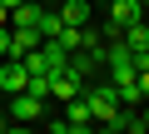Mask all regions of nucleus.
Masks as SVG:
<instances>
[{
  "mask_svg": "<svg viewBox=\"0 0 149 134\" xmlns=\"http://www.w3.org/2000/svg\"><path fill=\"white\" fill-rule=\"evenodd\" d=\"M144 20V5H139V0H114V5H109V15H104V25H100V35L104 40H119L129 25H139Z\"/></svg>",
  "mask_w": 149,
  "mask_h": 134,
  "instance_id": "nucleus-1",
  "label": "nucleus"
},
{
  "mask_svg": "<svg viewBox=\"0 0 149 134\" xmlns=\"http://www.w3.org/2000/svg\"><path fill=\"white\" fill-rule=\"evenodd\" d=\"M85 104H90V119H95V124H109V114L119 109V94H114L109 80H104V85H85Z\"/></svg>",
  "mask_w": 149,
  "mask_h": 134,
  "instance_id": "nucleus-2",
  "label": "nucleus"
},
{
  "mask_svg": "<svg viewBox=\"0 0 149 134\" xmlns=\"http://www.w3.org/2000/svg\"><path fill=\"white\" fill-rule=\"evenodd\" d=\"M25 85H30V70L20 60H0V99L5 94H25Z\"/></svg>",
  "mask_w": 149,
  "mask_h": 134,
  "instance_id": "nucleus-3",
  "label": "nucleus"
},
{
  "mask_svg": "<svg viewBox=\"0 0 149 134\" xmlns=\"http://www.w3.org/2000/svg\"><path fill=\"white\" fill-rule=\"evenodd\" d=\"M5 99H10V119L15 124H35L45 114V99H35V94H5Z\"/></svg>",
  "mask_w": 149,
  "mask_h": 134,
  "instance_id": "nucleus-4",
  "label": "nucleus"
},
{
  "mask_svg": "<svg viewBox=\"0 0 149 134\" xmlns=\"http://www.w3.org/2000/svg\"><path fill=\"white\" fill-rule=\"evenodd\" d=\"M74 94H85V80H74L70 70H55L50 75V99H74Z\"/></svg>",
  "mask_w": 149,
  "mask_h": 134,
  "instance_id": "nucleus-5",
  "label": "nucleus"
},
{
  "mask_svg": "<svg viewBox=\"0 0 149 134\" xmlns=\"http://www.w3.org/2000/svg\"><path fill=\"white\" fill-rule=\"evenodd\" d=\"M60 20L70 25V30H80V25H90V0H60Z\"/></svg>",
  "mask_w": 149,
  "mask_h": 134,
  "instance_id": "nucleus-6",
  "label": "nucleus"
},
{
  "mask_svg": "<svg viewBox=\"0 0 149 134\" xmlns=\"http://www.w3.org/2000/svg\"><path fill=\"white\" fill-rule=\"evenodd\" d=\"M35 50L45 55V65H50V75H55V70H65V65H70V50H65L60 40H40Z\"/></svg>",
  "mask_w": 149,
  "mask_h": 134,
  "instance_id": "nucleus-7",
  "label": "nucleus"
},
{
  "mask_svg": "<svg viewBox=\"0 0 149 134\" xmlns=\"http://www.w3.org/2000/svg\"><path fill=\"white\" fill-rule=\"evenodd\" d=\"M45 5H50V0H25V5H15V10H10V25H35Z\"/></svg>",
  "mask_w": 149,
  "mask_h": 134,
  "instance_id": "nucleus-8",
  "label": "nucleus"
},
{
  "mask_svg": "<svg viewBox=\"0 0 149 134\" xmlns=\"http://www.w3.org/2000/svg\"><path fill=\"white\" fill-rule=\"evenodd\" d=\"M35 30H40L45 40H55V35L65 30V20H60V10H50V5H45V10H40V20H35Z\"/></svg>",
  "mask_w": 149,
  "mask_h": 134,
  "instance_id": "nucleus-9",
  "label": "nucleus"
},
{
  "mask_svg": "<svg viewBox=\"0 0 149 134\" xmlns=\"http://www.w3.org/2000/svg\"><path fill=\"white\" fill-rule=\"evenodd\" d=\"M65 119H70V124H95V119H90V104H85V94L65 99Z\"/></svg>",
  "mask_w": 149,
  "mask_h": 134,
  "instance_id": "nucleus-10",
  "label": "nucleus"
},
{
  "mask_svg": "<svg viewBox=\"0 0 149 134\" xmlns=\"http://www.w3.org/2000/svg\"><path fill=\"white\" fill-rule=\"evenodd\" d=\"M25 94H35V99H45V104H50V75H30Z\"/></svg>",
  "mask_w": 149,
  "mask_h": 134,
  "instance_id": "nucleus-11",
  "label": "nucleus"
},
{
  "mask_svg": "<svg viewBox=\"0 0 149 134\" xmlns=\"http://www.w3.org/2000/svg\"><path fill=\"white\" fill-rule=\"evenodd\" d=\"M0 60H15V50H10V25H0Z\"/></svg>",
  "mask_w": 149,
  "mask_h": 134,
  "instance_id": "nucleus-12",
  "label": "nucleus"
},
{
  "mask_svg": "<svg viewBox=\"0 0 149 134\" xmlns=\"http://www.w3.org/2000/svg\"><path fill=\"white\" fill-rule=\"evenodd\" d=\"M60 134H95V124H70V119H65V129H60Z\"/></svg>",
  "mask_w": 149,
  "mask_h": 134,
  "instance_id": "nucleus-13",
  "label": "nucleus"
},
{
  "mask_svg": "<svg viewBox=\"0 0 149 134\" xmlns=\"http://www.w3.org/2000/svg\"><path fill=\"white\" fill-rule=\"evenodd\" d=\"M134 85H139V94L149 99V70H139V75H134Z\"/></svg>",
  "mask_w": 149,
  "mask_h": 134,
  "instance_id": "nucleus-14",
  "label": "nucleus"
},
{
  "mask_svg": "<svg viewBox=\"0 0 149 134\" xmlns=\"http://www.w3.org/2000/svg\"><path fill=\"white\" fill-rule=\"evenodd\" d=\"M0 5H5V10H15V5H25V0H0Z\"/></svg>",
  "mask_w": 149,
  "mask_h": 134,
  "instance_id": "nucleus-15",
  "label": "nucleus"
},
{
  "mask_svg": "<svg viewBox=\"0 0 149 134\" xmlns=\"http://www.w3.org/2000/svg\"><path fill=\"white\" fill-rule=\"evenodd\" d=\"M139 114H144V124H149V99H144V109H139Z\"/></svg>",
  "mask_w": 149,
  "mask_h": 134,
  "instance_id": "nucleus-16",
  "label": "nucleus"
},
{
  "mask_svg": "<svg viewBox=\"0 0 149 134\" xmlns=\"http://www.w3.org/2000/svg\"><path fill=\"white\" fill-rule=\"evenodd\" d=\"M5 134H30V129H10V124H5Z\"/></svg>",
  "mask_w": 149,
  "mask_h": 134,
  "instance_id": "nucleus-17",
  "label": "nucleus"
},
{
  "mask_svg": "<svg viewBox=\"0 0 149 134\" xmlns=\"http://www.w3.org/2000/svg\"><path fill=\"white\" fill-rule=\"evenodd\" d=\"M5 124H10V119H5V114H0V134H5Z\"/></svg>",
  "mask_w": 149,
  "mask_h": 134,
  "instance_id": "nucleus-18",
  "label": "nucleus"
},
{
  "mask_svg": "<svg viewBox=\"0 0 149 134\" xmlns=\"http://www.w3.org/2000/svg\"><path fill=\"white\" fill-rule=\"evenodd\" d=\"M55 5H60V0H55Z\"/></svg>",
  "mask_w": 149,
  "mask_h": 134,
  "instance_id": "nucleus-19",
  "label": "nucleus"
}]
</instances>
